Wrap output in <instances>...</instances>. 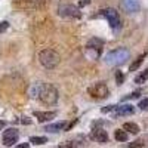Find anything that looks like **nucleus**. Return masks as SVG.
<instances>
[{"mask_svg": "<svg viewBox=\"0 0 148 148\" xmlns=\"http://www.w3.org/2000/svg\"><path fill=\"white\" fill-rule=\"evenodd\" d=\"M129 58H130V52L126 47H117V49L110 51L105 55V64H108L111 67H119V65L125 64Z\"/></svg>", "mask_w": 148, "mask_h": 148, "instance_id": "obj_1", "label": "nucleus"}, {"mask_svg": "<svg viewBox=\"0 0 148 148\" xmlns=\"http://www.w3.org/2000/svg\"><path fill=\"white\" fill-rule=\"evenodd\" d=\"M37 98L46 105H53L58 102V90L53 88L52 84H47V83H39V95Z\"/></svg>", "mask_w": 148, "mask_h": 148, "instance_id": "obj_2", "label": "nucleus"}, {"mask_svg": "<svg viewBox=\"0 0 148 148\" xmlns=\"http://www.w3.org/2000/svg\"><path fill=\"white\" fill-rule=\"evenodd\" d=\"M39 62L47 70H53L59 65L61 56H59L58 52L53 51V49H43L39 53Z\"/></svg>", "mask_w": 148, "mask_h": 148, "instance_id": "obj_3", "label": "nucleus"}, {"mask_svg": "<svg viewBox=\"0 0 148 148\" xmlns=\"http://www.w3.org/2000/svg\"><path fill=\"white\" fill-rule=\"evenodd\" d=\"M98 15L105 18L107 22L110 24V27L113 28L116 33H119L121 30V18H120V14L116 9H113V8L102 9V10H99V14H98Z\"/></svg>", "mask_w": 148, "mask_h": 148, "instance_id": "obj_4", "label": "nucleus"}, {"mask_svg": "<svg viewBox=\"0 0 148 148\" xmlns=\"http://www.w3.org/2000/svg\"><path fill=\"white\" fill-rule=\"evenodd\" d=\"M88 93L90 95V98H93V99L102 101V99H107L110 96V89L104 82H98V83H93V84L89 86Z\"/></svg>", "mask_w": 148, "mask_h": 148, "instance_id": "obj_5", "label": "nucleus"}, {"mask_svg": "<svg viewBox=\"0 0 148 148\" xmlns=\"http://www.w3.org/2000/svg\"><path fill=\"white\" fill-rule=\"evenodd\" d=\"M58 14L59 16H62L65 19H80L82 18V12L79 6H74L71 3H59Z\"/></svg>", "mask_w": 148, "mask_h": 148, "instance_id": "obj_6", "label": "nucleus"}, {"mask_svg": "<svg viewBox=\"0 0 148 148\" xmlns=\"http://www.w3.org/2000/svg\"><path fill=\"white\" fill-rule=\"evenodd\" d=\"M102 49H104V40L99 39V37H92V39L86 43V53H88L92 59L99 58Z\"/></svg>", "mask_w": 148, "mask_h": 148, "instance_id": "obj_7", "label": "nucleus"}, {"mask_svg": "<svg viewBox=\"0 0 148 148\" xmlns=\"http://www.w3.org/2000/svg\"><path fill=\"white\" fill-rule=\"evenodd\" d=\"M18 139H19V133H18L16 129L10 127V129H8V130L3 132V136H2V142H3V145H6V147H12V145H15V144L18 142Z\"/></svg>", "mask_w": 148, "mask_h": 148, "instance_id": "obj_8", "label": "nucleus"}, {"mask_svg": "<svg viewBox=\"0 0 148 148\" xmlns=\"http://www.w3.org/2000/svg\"><path fill=\"white\" fill-rule=\"evenodd\" d=\"M135 113V107L130 104H125V105H116L114 108V114L113 117H125V116H132Z\"/></svg>", "mask_w": 148, "mask_h": 148, "instance_id": "obj_9", "label": "nucleus"}, {"mask_svg": "<svg viewBox=\"0 0 148 148\" xmlns=\"http://www.w3.org/2000/svg\"><path fill=\"white\" fill-rule=\"evenodd\" d=\"M90 139L96 141L98 144H107L108 142V133L102 127H95L90 132Z\"/></svg>", "mask_w": 148, "mask_h": 148, "instance_id": "obj_10", "label": "nucleus"}, {"mask_svg": "<svg viewBox=\"0 0 148 148\" xmlns=\"http://www.w3.org/2000/svg\"><path fill=\"white\" fill-rule=\"evenodd\" d=\"M34 117L39 120V123H45V121H51L52 119L56 117V111H34Z\"/></svg>", "mask_w": 148, "mask_h": 148, "instance_id": "obj_11", "label": "nucleus"}, {"mask_svg": "<svg viewBox=\"0 0 148 148\" xmlns=\"http://www.w3.org/2000/svg\"><path fill=\"white\" fill-rule=\"evenodd\" d=\"M121 6L126 12L129 14H133V12H138L141 5H139V0H121Z\"/></svg>", "mask_w": 148, "mask_h": 148, "instance_id": "obj_12", "label": "nucleus"}, {"mask_svg": "<svg viewBox=\"0 0 148 148\" xmlns=\"http://www.w3.org/2000/svg\"><path fill=\"white\" fill-rule=\"evenodd\" d=\"M67 121H56V123H51V125L45 126V130L49 132V133H56V132H61V130H65L67 129Z\"/></svg>", "mask_w": 148, "mask_h": 148, "instance_id": "obj_13", "label": "nucleus"}, {"mask_svg": "<svg viewBox=\"0 0 148 148\" xmlns=\"http://www.w3.org/2000/svg\"><path fill=\"white\" fill-rule=\"evenodd\" d=\"M123 130H126L127 133H132V135H138L139 133V126L136 125V123H133V121H127L123 125Z\"/></svg>", "mask_w": 148, "mask_h": 148, "instance_id": "obj_14", "label": "nucleus"}, {"mask_svg": "<svg viewBox=\"0 0 148 148\" xmlns=\"http://www.w3.org/2000/svg\"><path fill=\"white\" fill-rule=\"evenodd\" d=\"M145 58H147V52L142 53V55H139L136 59L133 61V62L130 64V67H129V71H132V73H133V71H136V70L141 67V64L144 62V59H145Z\"/></svg>", "mask_w": 148, "mask_h": 148, "instance_id": "obj_15", "label": "nucleus"}, {"mask_svg": "<svg viewBox=\"0 0 148 148\" xmlns=\"http://www.w3.org/2000/svg\"><path fill=\"white\" fill-rule=\"evenodd\" d=\"M114 138H116V141H119V142H127L129 133H127L126 130L117 129V130H114Z\"/></svg>", "mask_w": 148, "mask_h": 148, "instance_id": "obj_16", "label": "nucleus"}, {"mask_svg": "<svg viewBox=\"0 0 148 148\" xmlns=\"http://www.w3.org/2000/svg\"><path fill=\"white\" fill-rule=\"evenodd\" d=\"M22 3L28 8H42L45 5V0H22Z\"/></svg>", "mask_w": 148, "mask_h": 148, "instance_id": "obj_17", "label": "nucleus"}, {"mask_svg": "<svg viewBox=\"0 0 148 148\" xmlns=\"http://www.w3.org/2000/svg\"><path fill=\"white\" fill-rule=\"evenodd\" d=\"M147 80H148V68H145V70L139 74V76L135 77V83H136V84H142V83H145Z\"/></svg>", "mask_w": 148, "mask_h": 148, "instance_id": "obj_18", "label": "nucleus"}, {"mask_svg": "<svg viewBox=\"0 0 148 148\" xmlns=\"http://www.w3.org/2000/svg\"><path fill=\"white\" fill-rule=\"evenodd\" d=\"M30 142L33 145H45L47 142V138L46 136H31L30 138Z\"/></svg>", "mask_w": 148, "mask_h": 148, "instance_id": "obj_19", "label": "nucleus"}, {"mask_svg": "<svg viewBox=\"0 0 148 148\" xmlns=\"http://www.w3.org/2000/svg\"><path fill=\"white\" fill-rule=\"evenodd\" d=\"M141 96V90H135V92H132V93H129L127 96H125L123 98V101H129V99H136V98H139Z\"/></svg>", "mask_w": 148, "mask_h": 148, "instance_id": "obj_20", "label": "nucleus"}, {"mask_svg": "<svg viewBox=\"0 0 148 148\" xmlns=\"http://www.w3.org/2000/svg\"><path fill=\"white\" fill-rule=\"evenodd\" d=\"M123 82H125V76H123V73L120 70H117L116 71V83L120 86V84H123Z\"/></svg>", "mask_w": 148, "mask_h": 148, "instance_id": "obj_21", "label": "nucleus"}, {"mask_svg": "<svg viewBox=\"0 0 148 148\" xmlns=\"http://www.w3.org/2000/svg\"><path fill=\"white\" fill-rule=\"evenodd\" d=\"M144 145H145V142H144V138H142V139L133 141V142L129 145V148H141V147H144Z\"/></svg>", "mask_w": 148, "mask_h": 148, "instance_id": "obj_22", "label": "nucleus"}, {"mask_svg": "<svg viewBox=\"0 0 148 148\" xmlns=\"http://www.w3.org/2000/svg\"><path fill=\"white\" fill-rule=\"evenodd\" d=\"M58 148H76V144H74V141H65L62 142Z\"/></svg>", "mask_w": 148, "mask_h": 148, "instance_id": "obj_23", "label": "nucleus"}, {"mask_svg": "<svg viewBox=\"0 0 148 148\" xmlns=\"http://www.w3.org/2000/svg\"><path fill=\"white\" fill-rule=\"evenodd\" d=\"M8 28H9V22L8 21H2V22H0V34L6 33Z\"/></svg>", "mask_w": 148, "mask_h": 148, "instance_id": "obj_24", "label": "nucleus"}, {"mask_svg": "<svg viewBox=\"0 0 148 148\" xmlns=\"http://www.w3.org/2000/svg\"><path fill=\"white\" fill-rule=\"evenodd\" d=\"M138 107H139L141 110H144V111H148V98H145V99H142V101H139V104H138Z\"/></svg>", "mask_w": 148, "mask_h": 148, "instance_id": "obj_25", "label": "nucleus"}, {"mask_svg": "<svg viewBox=\"0 0 148 148\" xmlns=\"http://www.w3.org/2000/svg\"><path fill=\"white\" fill-rule=\"evenodd\" d=\"M114 108H116V105H108V107H104L101 111L104 114H107V113H111V111H114Z\"/></svg>", "mask_w": 148, "mask_h": 148, "instance_id": "obj_26", "label": "nucleus"}, {"mask_svg": "<svg viewBox=\"0 0 148 148\" xmlns=\"http://www.w3.org/2000/svg\"><path fill=\"white\" fill-rule=\"evenodd\" d=\"M90 3V0H80L79 2V8H83V6H88Z\"/></svg>", "mask_w": 148, "mask_h": 148, "instance_id": "obj_27", "label": "nucleus"}, {"mask_svg": "<svg viewBox=\"0 0 148 148\" xmlns=\"http://www.w3.org/2000/svg\"><path fill=\"white\" fill-rule=\"evenodd\" d=\"M21 123H22V125H31V120H30L28 117H22Z\"/></svg>", "mask_w": 148, "mask_h": 148, "instance_id": "obj_28", "label": "nucleus"}, {"mask_svg": "<svg viewBox=\"0 0 148 148\" xmlns=\"http://www.w3.org/2000/svg\"><path fill=\"white\" fill-rule=\"evenodd\" d=\"M15 148H30V144H28V142H24V144H19V145H16Z\"/></svg>", "mask_w": 148, "mask_h": 148, "instance_id": "obj_29", "label": "nucleus"}, {"mask_svg": "<svg viewBox=\"0 0 148 148\" xmlns=\"http://www.w3.org/2000/svg\"><path fill=\"white\" fill-rule=\"evenodd\" d=\"M5 126H6V121L5 120H0V130H2Z\"/></svg>", "mask_w": 148, "mask_h": 148, "instance_id": "obj_30", "label": "nucleus"}, {"mask_svg": "<svg viewBox=\"0 0 148 148\" xmlns=\"http://www.w3.org/2000/svg\"><path fill=\"white\" fill-rule=\"evenodd\" d=\"M55 148H58V147H55Z\"/></svg>", "mask_w": 148, "mask_h": 148, "instance_id": "obj_31", "label": "nucleus"}]
</instances>
